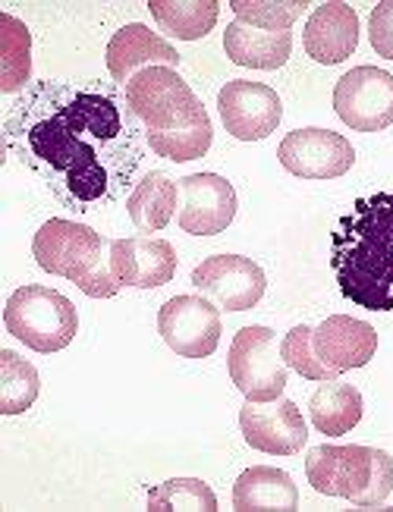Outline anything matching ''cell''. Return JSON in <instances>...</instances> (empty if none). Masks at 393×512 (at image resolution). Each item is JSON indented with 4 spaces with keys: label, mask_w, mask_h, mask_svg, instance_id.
<instances>
[{
    "label": "cell",
    "mask_w": 393,
    "mask_h": 512,
    "mask_svg": "<svg viewBox=\"0 0 393 512\" xmlns=\"http://www.w3.org/2000/svg\"><path fill=\"white\" fill-rule=\"evenodd\" d=\"M4 132L13 158L73 211L123 198L145 154V132L126 95L98 82H32Z\"/></svg>",
    "instance_id": "1"
},
{
    "label": "cell",
    "mask_w": 393,
    "mask_h": 512,
    "mask_svg": "<svg viewBox=\"0 0 393 512\" xmlns=\"http://www.w3.org/2000/svg\"><path fill=\"white\" fill-rule=\"evenodd\" d=\"M331 267L343 299L393 311V192L356 198L331 233Z\"/></svg>",
    "instance_id": "2"
},
{
    "label": "cell",
    "mask_w": 393,
    "mask_h": 512,
    "mask_svg": "<svg viewBox=\"0 0 393 512\" xmlns=\"http://www.w3.org/2000/svg\"><path fill=\"white\" fill-rule=\"evenodd\" d=\"M32 255L41 271L73 280L85 296L111 299L120 293V280L111 264V246L92 227L54 217L32 239Z\"/></svg>",
    "instance_id": "3"
},
{
    "label": "cell",
    "mask_w": 393,
    "mask_h": 512,
    "mask_svg": "<svg viewBox=\"0 0 393 512\" xmlns=\"http://www.w3.org/2000/svg\"><path fill=\"white\" fill-rule=\"evenodd\" d=\"M309 484L324 497H343L353 506H381L393 491V456L371 447L321 443L305 459Z\"/></svg>",
    "instance_id": "4"
},
{
    "label": "cell",
    "mask_w": 393,
    "mask_h": 512,
    "mask_svg": "<svg viewBox=\"0 0 393 512\" xmlns=\"http://www.w3.org/2000/svg\"><path fill=\"white\" fill-rule=\"evenodd\" d=\"M4 324L7 333H13L19 343L45 355L67 349L79 333L76 305L63 293H57V289L38 283L19 286L7 299Z\"/></svg>",
    "instance_id": "5"
},
{
    "label": "cell",
    "mask_w": 393,
    "mask_h": 512,
    "mask_svg": "<svg viewBox=\"0 0 393 512\" xmlns=\"http://www.w3.org/2000/svg\"><path fill=\"white\" fill-rule=\"evenodd\" d=\"M227 368L236 390L249 403H271L287 390V362L280 355L277 333L271 327H243L230 343Z\"/></svg>",
    "instance_id": "6"
},
{
    "label": "cell",
    "mask_w": 393,
    "mask_h": 512,
    "mask_svg": "<svg viewBox=\"0 0 393 512\" xmlns=\"http://www.w3.org/2000/svg\"><path fill=\"white\" fill-rule=\"evenodd\" d=\"M123 95L145 132H167L183 126L199 104L189 82L170 66H148V70L136 73Z\"/></svg>",
    "instance_id": "7"
},
{
    "label": "cell",
    "mask_w": 393,
    "mask_h": 512,
    "mask_svg": "<svg viewBox=\"0 0 393 512\" xmlns=\"http://www.w3.org/2000/svg\"><path fill=\"white\" fill-rule=\"evenodd\" d=\"M337 117L356 132H381L393 123V76L378 66H356L334 88Z\"/></svg>",
    "instance_id": "8"
},
{
    "label": "cell",
    "mask_w": 393,
    "mask_h": 512,
    "mask_svg": "<svg viewBox=\"0 0 393 512\" xmlns=\"http://www.w3.org/2000/svg\"><path fill=\"white\" fill-rule=\"evenodd\" d=\"M158 333L183 359H208L221 343V311L205 296H173L158 311Z\"/></svg>",
    "instance_id": "9"
},
{
    "label": "cell",
    "mask_w": 393,
    "mask_h": 512,
    "mask_svg": "<svg viewBox=\"0 0 393 512\" xmlns=\"http://www.w3.org/2000/svg\"><path fill=\"white\" fill-rule=\"evenodd\" d=\"M277 158L283 170H290L299 180H337V176L353 170L356 151L340 132L305 126V129H293L280 142Z\"/></svg>",
    "instance_id": "10"
},
{
    "label": "cell",
    "mask_w": 393,
    "mask_h": 512,
    "mask_svg": "<svg viewBox=\"0 0 393 512\" xmlns=\"http://www.w3.org/2000/svg\"><path fill=\"white\" fill-rule=\"evenodd\" d=\"M192 286L224 311H249L268 289L265 271L243 255H211L192 271Z\"/></svg>",
    "instance_id": "11"
},
{
    "label": "cell",
    "mask_w": 393,
    "mask_h": 512,
    "mask_svg": "<svg viewBox=\"0 0 393 512\" xmlns=\"http://www.w3.org/2000/svg\"><path fill=\"white\" fill-rule=\"evenodd\" d=\"M217 110L227 132L239 142H261L280 126L283 104L277 92L265 82L233 79L217 95Z\"/></svg>",
    "instance_id": "12"
},
{
    "label": "cell",
    "mask_w": 393,
    "mask_h": 512,
    "mask_svg": "<svg viewBox=\"0 0 393 512\" xmlns=\"http://www.w3.org/2000/svg\"><path fill=\"white\" fill-rule=\"evenodd\" d=\"M239 428L252 450L268 456H296L309 440V428L293 399H271V403L246 399V406L239 409Z\"/></svg>",
    "instance_id": "13"
},
{
    "label": "cell",
    "mask_w": 393,
    "mask_h": 512,
    "mask_svg": "<svg viewBox=\"0 0 393 512\" xmlns=\"http://www.w3.org/2000/svg\"><path fill=\"white\" fill-rule=\"evenodd\" d=\"M180 227L189 236H217L236 217V189L217 173H192L180 180Z\"/></svg>",
    "instance_id": "14"
},
{
    "label": "cell",
    "mask_w": 393,
    "mask_h": 512,
    "mask_svg": "<svg viewBox=\"0 0 393 512\" xmlns=\"http://www.w3.org/2000/svg\"><path fill=\"white\" fill-rule=\"evenodd\" d=\"M312 346H315L318 362L340 377L343 371L362 368L375 359L378 333H375V327L359 318L331 315L312 330Z\"/></svg>",
    "instance_id": "15"
},
{
    "label": "cell",
    "mask_w": 393,
    "mask_h": 512,
    "mask_svg": "<svg viewBox=\"0 0 393 512\" xmlns=\"http://www.w3.org/2000/svg\"><path fill=\"white\" fill-rule=\"evenodd\" d=\"M111 264L120 286L133 289H158L177 274V252L167 239L133 236L111 242Z\"/></svg>",
    "instance_id": "16"
},
{
    "label": "cell",
    "mask_w": 393,
    "mask_h": 512,
    "mask_svg": "<svg viewBox=\"0 0 393 512\" xmlns=\"http://www.w3.org/2000/svg\"><path fill=\"white\" fill-rule=\"evenodd\" d=\"M305 54L315 63L334 66L353 57L359 48V13L343 4V0H327L318 4L305 26Z\"/></svg>",
    "instance_id": "17"
},
{
    "label": "cell",
    "mask_w": 393,
    "mask_h": 512,
    "mask_svg": "<svg viewBox=\"0 0 393 512\" xmlns=\"http://www.w3.org/2000/svg\"><path fill=\"white\" fill-rule=\"evenodd\" d=\"M148 66H170V70H177L180 54L173 44H167L161 35L142 26V22H129V26L114 32V38L107 41V70H111L114 82L126 88L129 79L148 70Z\"/></svg>",
    "instance_id": "18"
},
{
    "label": "cell",
    "mask_w": 393,
    "mask_h": 512,
    "mask_svg": "<svg viewBox=\"0 0 393 512\" xmlns=\"http://www.w3.org/2000/svg\"><path fill=\"white\" fill-rule=\"evenodd\" d=\"M224 51L236 66H249V70H280V66L290 60L293 35L252 29L246 22H230L224 32Z\"/></svg>",
    "instance_id": "19"
},
{
    "label": "cell",
    "mask_w": 393,
    "mask_h": 512,
    "mask_svg": "<svg viewBox=\"0 0 393 512\" xmlns=\"http://www.w3.org/2000/svg\"><path fill=\"white\" fill-rule=\"evenodd\" d=\"M299 491L293 478L274 469V465H252L233 484V509L255 512V509H296Z\"/></svg>",
    "instance_id": "20"
},
{
    "label": "cell",
    "mask_w": 393,
    "mask_h": 512,
    "mask_svg": "<svg viewBox=\"0 0 393 512\" xmlns=\"http://www.w3.org/2000/svg\"><path fill=\"white\" fill-rule=\"evenodd\" d=\"M309 415L312 425L327 437L349 434L362 421V393L353 384L321 381V387L309 399Z\"/></svg>",
    "instance_id": "21"
},
{
    "label": "cell",
    "mask_w": 393,
    "mask_h": 512,
    "mask_svg": "<svg viewBox=\"0 0 393 512\" xmlns=\"http://www.w3.org/2000/svg\"><path fill=\"white\" fill-rule=\"evenodd\" d=\"M177 195L180 186L170 180L164 173H148L145 180L136 183L133 195H129L126 211L129 220L136 224V230L142 233H158L164 230L173 214H177Z\"/></svg>",
    "instance_id": "22"
},
{
    "label": "cell",
    "mask_w": 393,
    "mask_h": 512,
    "mask_svg": "<svg viewBox=\"0 0 393 512\" xmlns=\"http://www.w3.org/2000/svg\"><path fill=\"white\" fill-rule=\"evenodd\" d=\"M211 139H214V129H211L208 110L202 101L195 104L192 117L183 126L167 129V132H145V142L151 145V151H155L158 158L177 161V164L205 158L211 148Z\"/></svg>",
    "instance_id": "23"
},
{
    "label": "cell",
    "mask_w": 393,
    "mask_h": 512,
    "mask_svg": "<svg viewBox=\"0 0 393 512\" xmlns=\"http://www.w3.org/2000/svg\"><path fill=\"white\" fill-rule=\"evenodd\" d=\"M148 10L170 38L199 41L214 29L221 4L217 0H151Z\"/></svg>",
    "instance_id": "24"
},
{
    "label": "cell",
    "mask_w": 393,
    "mask_h": 512,
    "mask_svg": "<svg viewBox=\"0 0 393 512\" xmlns=\"http://www.w3.org/2000/svg\"><path fill=\"white\" fill-rule=\"evenodd\" d=\"M32 76V32L26 22L4 13L0 16V92H26Z\"/></svg>",
    "instance_id": "25"
},
{
    "label": "cell",
    "mask_w": 393,
    "mask_h": 512,
    "mask_svg": "<svg viewBox=\"0 0 393 512\" xmlns=\"http://www.w3.org/2000/svg\"><path fill=\"white\" fill-rule=\"evenodd\" d=\"M41 381L32 362L13 349H0V412L4 415H19L32 409L38 399Z\"/></svg>",
    "instance_id": "26"
},
{
    "label": "cell",
    "mask_w": 393,
    "mask_h": 512,
    "mask_svg": "<svg viewBox=\"0 0 393 512\" xmlns=\"http://www.w3.org/2000/svg\"><path fill=\"white\" fill-rule=\"evenodd\" d=\"M151 512H170V509H189V512H214L217 497L199 478H170L148 491Z\"/></svg>",
    "instance_id": "27"
},
{
    "label": "cell",
    "mask_w": 393,
    "mask_h": 512,
    "mask_svg": "<svg viewBox=\"0 0 393 512\" xmlns=\"http://www.w3.org/2000/svg\"><path fill=\"white\" fill-rule=\"evenodd\" d=\"M236 22L265 32H290L293 22L309 7L305 0H233Z\"/></svg>",
    "instance_id": "28"
},
{
    "label": "cell",
    "mask_w": 393,
    "mask_h": 512,
    "mask_svg": "<svg viewBox=\"0 0 393 512\" xmlns=\"http://www.w3.org/2000/svg\"><path fill=\"white\" fill-rule=\"evenodd\" d=\"M312 330H315V327L299 324V327H293V330L287 333V337H283V343H280L283 362H287V368H293L296 374L309 377V381H337V374H334V371H327V368L318 362L315 346H312Z\"/></svg>",
    "instance_id": "29"
},
{
    "label": "cell",
    "mask_w": 393,
    "mask_h": 512,
    "mask_svg": "<svg viewBox=\"0 0 393 512\" xmlns=\"http://www.w3.org/2000/svg\"><path fill=\"white\" fill-rule=\"evenodd\" d=\"M368 38H371V48L378 51V57L393 60V0H384V4L371 10Z\"/></svg>",
    "instance_id": "30"
}]
</instances>
